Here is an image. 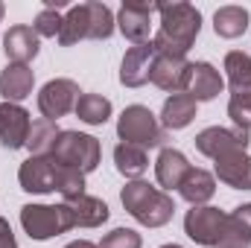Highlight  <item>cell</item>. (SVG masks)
I'll return each instance as SVG.
<instances>
[{"label": "cell", "instance_id": "obj_28", "mask_svg": "<svg viewBox=\"0 0 251 248\" xmlns=\"http://www.w3.org/2000/svg\"><path fill=\"white\" fill-rule=\"evenodd\" d=\"M59 134H62V128L53 120H35L32 128H29V137H26V149L32 155H50Z\"/></svg>", "mask_w": 251, "mask_h": 248}, {"label": "cell", "instance_id": "obj_21", "mask_svg": "<svg viewBox=\"0 0 251 248\" xmlns=\"http://www.w3.org/2000/svg\"><path fill=\"white\" fill-rule=\"evenodd\" d=\"M187 173H190V164L178 149H161V155L155 161V178L164 190H178Z\"/></svg>", "mask_w": 251, "mask_h": 248}, {"label": "cell", "instance_id": "obj_4", "mask_svg": "<svg viewBox=\"0 0 251 248\" xmlns=\"http://www.w3.org/2000/svg\"><path fill=\"white\" fill-rule=\"evenodd\" d=\"M100 140L94 134H82V131H62L53 143L50 158L62 167H73L79 173H94L100 167Z\"/></svg>", "mask_w": 251, "mask_h": 248}, {"label": "cell", "instance_id": "obj_17", "mask_svg": "<svg viewBox=\"0 0 251 248\" xmlns=\"http://www.w3.org/2000/svg\"><path fill=\"white\" fill-rule=\"evenodd\" d=\"M219 181L234 190H251V155L249 152H228L216 158Z\"/></svg>", "mask_w": 251, "mask_h": 248}, {"label": "cell", "instance_id": "obj_34", "mask_svg": "<svg viewBox=\"0 0 251 248\" xmlns=\"http://www.w3.org/2000/svg\"><path fill=\"white\" fill-rule=\"evenodd\" d=\"M64 248H100V246H94L88 240H76V243H70V246H64Z\"/></svg>", "mask_w": 251, "mask_h": 248}, {"label": "cell", "instance_id": "obj_24", "mask_svg": "<svg viewBox=\"0 0 251 248\" xmlns=\"http://www.w3.org/2000/svg\"><path fill=\"white\" fill-rule=\"evenodd\" d=\"M213 29L219 38H240L249 29V12L243 6H222L213 15Z\"/></svg>", "mask_w": 251, "mask_h": 248}, {"label": "cell", "instance_id": "obj_16", "mask_svg": "<svg viewBox=\"0 0 251 248\" xmlns=\"http://www.w3.org/2000/svg\"><path fill=\"white\" fill-rule=\"evenodd\" d=\"M32 85H35V73L26 67V64H6L0 70V97L6 102H21L32 94Z\"/></svg>", "mask_w": 251, "mask_h": 248}, {"label": "cell", "instance_id": "obj_35", "mask_svg": "<svg viewBox=\"0 0 251 248\" xmlns=\"http://www.w3.org/2000/svg\"><path fill=\"white\" fill-rule=\"evenodd\" d=\"M161 248H181V246H176V243H170V246H161Z\"/></svg>", "mask_w": 251, "mask_h": 248}, {"label": "cell", "instance_id": "obj_6", "mask_svg": "<svg viewBox=\"0 0 251 248\" xmlns=\"http://www.w3.org/2000/svg\"><path fill=\"white\" fill-rule=\"evenodd\" d=\"M21 225L29 234V240H38V243L70 231L62 204H56V207L53 204H26V207H21Z\"/></svg>", "mask_w": 251, "mask_h": 248}, {"label": "cell", "instance_id": "obj_26", "mask_svg": "<svg viewBox=\"0 0 251 248\" xmlns=\"http://www.w3.org/2000/svg\"><path fill=\"white\" fill-rule=\"evenodd\" d=\"M225 70L234 94H249L251 91V56L243 50H231L225 56Z\"/></svg>", "mask_w": 251, "mask_h": 248}, {"label": "cell", "instance_id": "obj_20", "mask_svg": "<svg viewBox=\"0 0 251 248\" xmlns=\"http://www.w3.org/2000/svg\"><path fill=\"white\" fill-rule=\"evenodd\" d=\"M216 248H251V204H240L234 213H228Z\"/></svg>", "mask_w": 251, "mask_h": 248}, {"label": "cell", "instance_id": "obj_25", "mask_svg": "<svg viewBox=\"0 0 251 248\" xmlns=\"http://www.w3.org/2000/svg\"><path fill=\"white\" fill-rule=\"evenodd\" d=\"M114 164H117V173L126 175V178H140V175L149 170L146 149L131 146V143H120V146L114 149Z\"/></svg>", "mask_w": 251, "mask_h": 248}, {"label": "cell", "instance_id": "obj_12", "mask_svg": "<svg viewBox=\"0 0 251 248\" xmlns=\"http://www.w3.org/2000/svg\"><path fill=\"white\" fill-rule=\"evenodd\" d=\"M190 70H193V64L184 56H155L149 79L161 91L181 94V91H187V85H190Z\"/></svg>", "mask_w": 251, "mask_h": 248}, {"label": "cell", "instance_id": "obj_15", "mask_svg": "<svg viewBox=\"0 0 251 248\" xmlns=\"http://www.w3.org/2000/svg\"><path fill=\"white\" fill-rule=\"evenodd\" d=\"M29 114L15 105V102H0V143L6 149H21L26 146V137H29Z\"/></svg>", "mask_w": 251, "mask_h": 248}, {"label": "cell", "instance_id": "obj_27", "mask_svg": "<svg viewBox=\"0 0 251 248\" xmlns=\"http://www.w3.org/2000/svg\"><path fill=\"white\" fill-rule=\"evenodd\" d=\"M76 117L82 120V123L88 125H102L108 117H111V102L105 99V97H100V94H82L79 99H76Z\"/></svg>", "mask_w": 251, "mask_h": 248}, {"label": "cell", "instance_id": "obj_18", "mask_svg": "<svg viewBox=\"0 0 251 248\" xmlns=\"http://www.w3.org/2000/svg\"><path fill=\"white\" fill-rule=\"evenodd\" d=\"M3 50L12 64H26L38 56V32L32 26H12L3 35Z\"/></svg>", "mask_w": 251, "mask_h": 248}, {"label": "cell", "instance_id": "obj_10", "mask_svg": "<svg viewBox=\"0 0 251 248\" xmlns=\"http://www.w3.org/2000/svg\"><path fill=\"white\" fill-rule=\"evenodd\" d=\"M152 12H158V3H140V0H126L117 15V26L131 44H149L152 32Z\"/></svg>", "mask_w": 251, "mask_h": 248}, {"label": "cell", "instance_id": "obj_9", "mask_svg": "<svg viewBox=\"0 0 251 248\" xmlns=\"http://www.w3.org/2000/svg\"><path fill=\"white\" fill-rule=\"evenodd\" d=\"M76 99H79V85L73 79H50L38 94V108H41L44 120L56 123L59 117L76 108Z\"/></svg>", "mask_w": 251, "mask_h": 248}, {"label": "cell", "instance_id": "obj_31", "mask_svg": "<svg viewBox=\"0 0 251 248\" xmlns=\"http://www.w3.org/2000/svg\"><path fill=\"white\" fill-rule=\"evenodd\" d=\"M62 24H64V18L59 15V9H41L38 18H35V24H32V29L38 32V38L41 35L44 38H59Z\"/></svg>", "mask_w": 251, "mask_h": 248}, {"label": "cell", "instance_id": "obj_36", "mask_svg": "<svg viewBox=\"0 0 251 248\" xmlns=\"http://www.w3.org/2000/svg\"><path fill=\"white\" fill-rule=\"evenodd\" d=\"M3 12H6V9H3V3H0V18H3Z\"/></svg>", "mask_w": 251, "mask_h": 248}, {"label": "cell", "instance_id": "obj_32", "mask_svg": "<svg viewBox=\"0 0 251 248\" xmlns=\"http://www.w3.org/2000/svg\"><path fill=\"white\" fill-rule=\"evenodd\" d=\"M140 234H134L131 228H114L111 234L102 237L100 248H140Z\"/></svg>", "mask_w": 251, "mask_h": 248}, {"label": "cell", "instance_id": "obj_30", "mask_svg": "<svg viewBox=\"0 0 251 248\" xmlns=\"http://www.w3.org/2000/svg\"><path fill=\"white\" fill-rule=\"evenodd\" d=\"M228 117L234 120L237 128L251 131V91L249 94H231V102H228Z\"/></svg>", "mask_w": 251, "mask_h": 248}, {"label": "cell", "instance_id": "obj_23", "mask_svg": "<svg viewBox=\"0 0 251 248\" xmlns=\"http://www.w3.org/2000/svg\"><path fill=\"white\" fill-rule=\"evenodd\" d=\"M193 117H196V99L190 94H173L164 102L161 125L164 128H184V125L193 123Z\"/></svg>", "mask_w": 251, "mask_h": 248}, {"label": "cell", "instance_id": "obj_33", "mask_svg": "<svg viewBox=\"0 0 251 248\" xmlns=\"http://www.w3.org/2000/svg\"><path fill=\"white\" fill-rule=\"evenodd\" d=\"M0 248H18L15 234H12V225L6 219H0Z\"/></svg>", "mask_w": 251, "mask_h": 248}, {"label": "cell", "instance_id": "obj_3", "mask_svg": "<svg viewBox=\"0 0 251 248\" xmlns=\"http://www.w3.org/2000/svg\"><path fill=\"white\" fill-rule=\"evenodd\" d=\"M120 201H123V207L128 210V216L137 219V222L146 225V228H161V225H167V222L173 219V213H176L173 196H167L164 190L146 184V181H131V184H126L123 193H120Z\"/></svg>", "mask_w": 251, "mask_h": 248}, {"label": "cell", "instance_id": "obj_11", "mask_svg": "<svg viewBox=\"0 0 251 248\" xmlns=\"http://www.w3.org/2000/svg\"><path fill=\"white\" fill-rule=\"evenodd\" d=\"M62 210L67 216V225L70 228H100L105 219H108V204L97 196H73V198H64Z\"/></svg>", "mask_w": 251, "mask_h": 248}, {"label": "cell", "instance_id": "obj_19", "mask_svg": "<svg viewBox=\"0 0 251 248\" xmlns=\"http://www.w3.org/2000/svg\"><path fill=\"white\" fill-rule=\"evenodd\" d=\"M222 88H225V82H222V76H219V70H216L213 64H207V62H196L193 64L187 94L196 99V102H207V99L219 97Z\"/></svg>", "mask_w": 251, "mask_h": 248}, {"label": "cell", "instance_id": "obj_1", "mask_svg": "<svg viewBox=\"0 0 251 248\" xmlns=\"http://www.w3.org/2000/svg\"><path fill=\"white\" fill-rule=\"evenodd\" d=\"M161 12V29L152 38V47L158 56H187L199 29L201 15L190 3H158Z\"/></svg>", "mask_w": 251, "mask_h": 248}, {"label": "cell", "instance_id": "obj_13", "mask_svg": "<svg viewBox=\"0 0 251 248\" xmlns=\"http://www.w3.org/2000/svg\"><path fill=\"white\" fill-rule=\"evenodd\" d=\"M18 181L26 193H53L56 190V161L50 155H29L18 170Z\"/></svg>", "mask_w": 251, "mask_h": 248}, {"label": "cell", "instance_id": "obj_14", "mask_svg": "<svg viewBox=\"0 0 251 248\" xmlns=\"http://www.w3.org/2000/svg\"><path fill=\"white\" fill-rule=\"evenodd\" d=\"M155 47L152 41L149 44H134L131 50H126L123 64H120V82L126 88H140L149 82V73H152V62H155Z\"/></svg>", "mask_w": 251, "mask_h": 248}, {"label": "cell", "instance_id": "obj_22", "mask_svg": "<svg viewBox=\"0 0 251 248\" xmlns=\"http://www.w3.org/2000/svg\"><path fill=\"white\" fill-rule=\"evenodd\" d=\"M178 193H181L184 201H190L193 207H199V204H204L207 198H213V193H216V178H213L207 170L190 167V173L184 175V181H181V187H178Z\"/></svg>", "mask_w": 251, "mask_h": 248}, {"label": "cell", "instance_id": "obj_7", "mask_svg": "<svg viewBox=\"0 0 251 248\" xmlns=\"http://www.w3.org/2000/svg\"><path fill=\"white\" fill-rule=\"evenodd\" d=\"M225 219H228V213H222L219 207L199 204V207L187 210V216H184V231H187L190 240L199 243V246H219Z\"/></svg>", "mask_w": 251, "mask_h": 248}, {"label": "cell", "instance_id": "obj_8", "mask_svg": "<svg viewBox=\"0 0 251 248\" xmlns=\"http://www.w3.org/2000/svg\"><path fill=\"white\" fill-rule=\"evenodd\" d=\"M251 143L249 131L243 128H222V125H210L204 131L196 134V149L207 158H222L228 152H246Z\"/></svg>", "mask_w": 251, "mask_h": 248}, {"label": "cell", "instance_id": "obj_5", "mask_svg": "<svg viewBox=\"0 0 251 248\" xmlns=\"http://www.w3.org/2000/svg\"><path fill=\"white\" fill-rule=\"evenodd\" d=\"M117 134L123 143L140 146V149H155V146H164L167 140V128L155 120V114L146 105H128L117 120Z\"/></svg>", "mask_w": 251, "mask_h": 248}, {"label": "cell", "instance_id": "obj_2", "mask_svg": "<svg viewBox=\"0 0 251 248\" xmlns=\"http://www.w3.org/2000/svg\"><path fill=\"white\" fill-rule=\"evenodd\" d=\"M114 32V15L105 3H79L70 6L64 15L62 32H59V44L62 47H73L82 38H94V41H105Z\"/></svg>", "mask_w": 251, "mask_h": 248}, {"label": "cell", "instance_id": "obj_29", "mask_svg": "<svg viewBox=\"0 0 251 248\" xmlns=\"http://www.w3.org/2000/svg\"><path fill=\"white\" fill-rule=\"evenodd\" d=\"M56 193H62L64 198L82 196V193H85V173H79V170H73V167L56 164Z\"/></svg>", "mask_w": 251, "mask_h": 248}]
</instances>
